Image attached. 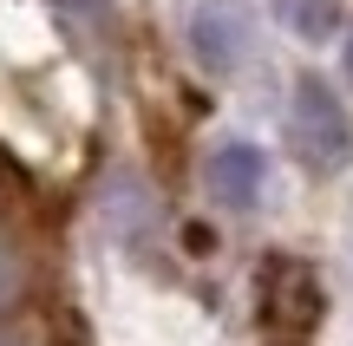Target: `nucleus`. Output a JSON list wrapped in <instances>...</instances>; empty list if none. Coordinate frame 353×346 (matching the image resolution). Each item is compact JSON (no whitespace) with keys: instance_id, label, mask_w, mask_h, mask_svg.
<instances>
[{"instance_id":"f257e3e1","label":"nucleus","mask_w":353,"mask_h":346,"mask_svg":"<svg viewBox=\"0 0 353 346\" xmlns=\"http://www.w3.org/2000/svg\"><path fill=\"white\" fill-rule=\"evenodd\" d=\"M288 144H294V157H301L307 170L347 164L353 131H347V111H341V98H334V85H321V78H301V85H294V105H288Z\"/></svg>"},{"instance_id":"f03ea898","label":"nucleus","mask_w":353,"mask_h":346,"mask_svg":"<svg viewBox=\"0 0 353 346\" xmlns=\"http://www.w3.org/2000/svg\"><path fill=\"white\" fill-rule=\"evenodd\" d=\"M255 314H262V327H275V334H307V327L321 321L314 268L294 261V255H268L262 281H255Z\"/></svg>"},{"instance_id":"7ed1b4c3","label":"nucleus","mask_w":353,"mask_h":346,"mask_svg":"<svg viewBox=\"0 0 353 346\" xmlns=\"http://www.w3.org/2000/svg\"><path fill=\"white\" fill-rule=\"evenodd\" d=\"M210 196L229 209H255V196H262V151L255 144H223L210 157Z\"/></svg>"},{"instance_id":"20e7f679","label":"nucleus","mask_w":353,"mask_h":346,"mask_svg":"<svg viewBox=\"0 0 353 346\" xmlns=\"http://www.w3.org/2000/svg\"><path fill=\"white\" fill-rule=\"evenodd\" d=\"M190 39H196V52H203L210 72H236V59H242V20H236V7H203L196 20H190Z\"/></svg>"},{"instance_id":"39448f33","label":"nucleus","mask_w":353,"mask_h":346,"mask_svg":"<svg viewBox=\"0 0 353 346\" xmlns=\"http://www.w3.org/2000/svg\"><path fill=\"white\" fill-rule=\"evenodd\" d=\"M275 13H281L301 39H327L334 20H341V0H275Z\"/></svg>"},{"instance_id":"423d86ee","label":"nucleus","mask_w":353,"mask_h":346,"mask_svg":"<svg viewBox=\"0 0 353 346\" xmlns=\"http://www.w3.org/2000/svg\"><path fill=\"white\" fill-rule=\"evenodd\" d=\"M347 78H353V39H347Z\"/></svg>"}]
</instances>
